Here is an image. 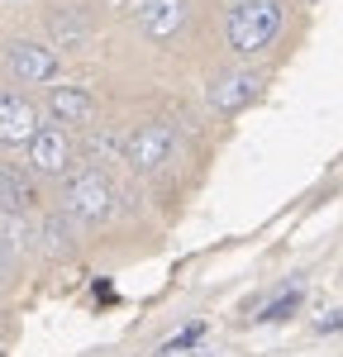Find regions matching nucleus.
Here are the masks:
<instances>
[{
    "mask_svg": "<svg viewBox=\"0 0 343 357\" xmlns=\"http://www.w3.org/2000/svg\"><path fill=\"white\" fill-rule=\"evenodd\" d=\"M10 77L24 86H38V82H53L57 77V57L53 48H38V43H10Z\"/></svg>",
    "mask_w": 343,
    "mask_h": 357,
    "instance_id": "obj_5",
    "label": "nucleus"
},
{
    "mask_svg": "<svg viewBox=\"0 0 343 357\" xmlns=\"http://www.w3.org/2000/svg\"><path fill=\"white\" fill-rule=\"evenodd\" d=\"M282 29V0H238L229 10V43L234 53H262Z\"/></svg>",
    "mask_w": 343,
    "mask_h": 357,
    "instance_id": "obj_1",
    "label": "nucleus"
},
{
    "mask_svg": "<svg viewBox=\"0 0 343 357\" xmlns=\"http://www.w3.org/2000/svg\"><path fill=\"white\" fill-rule=\"evenodd\" d=\"M296 305H300V286H296V291H286L282 301H272L267 310H262V314H257V319H267V324H272V319H286V314H291Z\"/></svg>",
    "mask_w": 343,
    "mask_h": 357,
    "instance_id": "obj_11",
    "label": "nucleus"
},
{
    "mask_svg": "<svg viewBox=\"0 0 343 357\" xmlns=\"http://www.w3.org/2000/svg\"><path fill=\"white\" fill-rule=\"evenodd\" d=\"M257 86H262V82H257L253 72H229V77H220V82H210L205 100H210V110L234 114V110H243V105L257 96Z\"/></svg>",
    "mask_w": 343,
    "mask_h": 357,
    "instance_id": "obj_7",
    "label": "nucleus"
},
{
    "mask_svg": "<svg viewBox=\"0 0 343 357\" xmlns=\"http://www.w3.org/2000/svg\"><path fill=\"white\" fill-rule=\"evenodd\" d=\"M5 276H10V248L0 243V281H5Z\"/></svg>",
    "mask_w": 343,
    "mask_h": 357,
    "instance_id": "obj_13",
    "label": "nucleus"
},
{
    "mask_svg": "<svg viewBox=\"0 0 343 357\" xmlns=\"http://www.w3.org/2000/svg\"><path fill=\"white\" fill-rule=\"evenodd\" d=\"M29 205H33V186L24 181V172H0V210L24 215Z\"/></svg>",
    "mask_w": 343,
    "mask_h": 357,
    "instance_id": "obj_10",
    "label": "nucleus"
},
{
    "mask_svg": "<svg viewBox=\"0 0 343 357\" xmlns=\"http://www.w3.org/2000/svg\"><path fill=\"white\" fill-rule=\"evenodd\" d=\"M48 110L62 119V124H86L96 114V100L86 96L82 86H53L48 91Z\"/></svg>",
    "mask_w": 343,
    "mask_h": 357,
    "instance_id": "obj_9",
    "label": "nucleus"
},
{
    "mask_svg": "<svg viewBox=\"0 0 343 357\" xmlns=\"http://www.w3.org/2000/svg\"><path fill=\"white\" fill-rule=\"evenodd\" d=\"M139 24L148 38H172L176 29L186 24V0H143Z\"/></svg>",
    "mask_w": 343,
    "mask_h": 357,
    "instance_id": "obj_8",
    "label": "nucleus"
},
{
    "mask_svg": "<svg viewBox=\"0 0 343 357\" xmlns=\"http://www.w3.org/2000/svg\"><path fill=\"white\" fill-rule=\"evenodd\" d=\"M319 329H343V310H334V314H324V319H319Z\"/></svg>",
    "mask_w": 343,
    "mask_h": 357,
    "instance_id": "obj_12",
    "label": "nucleus"
},
{
    "mask_svg": "<svg viewBox=\"0 0 343 357\" xmlns=\"http://www.w3.org/2000/svg\"><path fill=\"white\" fill-rule=\"evenodd\" d=\"M176 153V129L167 119H153V124H139L134 134L124 138V162L134 172H158L162 162H172Z\"/></svg>",
    "mask_w": 343,
    "mask_h": 357,
    "instance_id": "obj_2",
    "label": "nucleus"
},
{
    "mask_svg": "<svg viewBox=\"0 0 343 357\" xmlns=\"http://www.w3.org/2000/svg\"><path fill=\"white\" fill-rule=\"evenodd\" d=\"M29 167L43 176H62L72 167V143L62 129H38V138L29 143Z\"/></svg>",
    "mask_w": 343,
    "mask_h": 357,
    "instance_id": "obj_6",
    "label": "nucleus"
},
{
    "mask_svg": "<svg viewBox=\"0 0 343 357\" xmlns=\"http://www.w3.org/2000/svg\"><path fill=\"white\" fill-rule=\"evenodd\" d=\"M62 210L67 215H77V220L96 224L110 215V181L100 176V172H77V176H67V186H62Z\"/></svg>",
    "mask_w": 343,
    "mask_h": 357,
    "instance_id": "obj_3",
    "label": "nucleus"
},
{
    "mask_svg": "<svg viewBox=\"0 0 343 357\" xmlns=\"http://www.w3.org/2000/svg\"><path fill=\"white\" fill-rule=\"evenodd\" d=\"M38 138V110L20 91H0V143H33Z\"/></svg>",
    "mask_w": 343,
    "mask_h": 357,
    "instance_id": "obj_4",
    "label": "nucleus"
}]
</instances>
